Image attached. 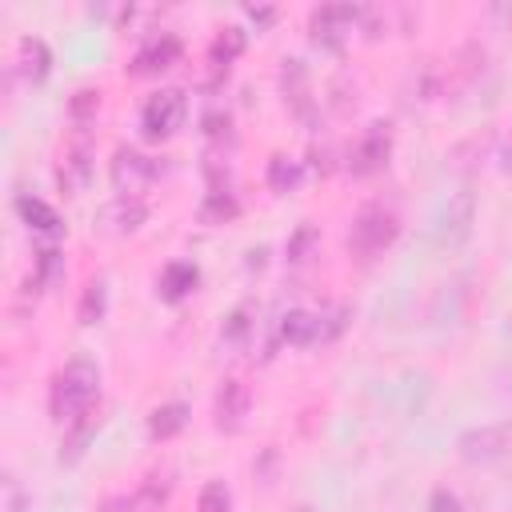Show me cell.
Here are the masks:
<instances>
[{
	"label": "cell",
	"instance_id": "6da1fadb",
	"mask_svg": "<svg viewBox=\"0 0 512 512\" xmlns=\"http://www.w3.org/2000/svg\"><path fill=\"white\" fill-rule=\"evenodd\" d=\"M96 396H100V368L84 356L68 360L52 380V416H56V424L72 428V424L88 420Z\"/></svg>",
	"mask_w": 512,
	"mask_h": 512
},
{
	"label": "cell",
	"instance_id": "7a4b0ae2",
	"mask_svg": "<svg viewBox=\"0 0 512 512\" xmlns=\"http://www.w3.org/2000/svg\"><path fill=\"white\" fill-rule=\"evenodd\" d=\"M92 156H96V136L88 124H76L64 140V152H60V164H56V180L64 192H80L92 176Z\"/></svg>",
	"mask_w": 512,
	"mask_h": 512
},
{
	"label": "cell",
	"instance_id": "3957f363",
	"mask_svg": "<svg viewBox=\"0 0 512 512\" xmlns=\"http://www.w3.org/2000/svg\"><path fill=\"white\" fill-rule=\"evenodd\" d=\"M396 232H400L396 212L384 208V204H368V208H360V216L352 220L348 244H352L360 256H376V252H384V248L396 240Z\"/></svg>",
	"mask_w": 512,
	"mask_h": 512
},
{
	"label": "cell",
	"instance_id": "277c9868",
	"mask_svg": "<svg viewBox=\"0 0 512 512\" xmlns=\"http://www.w3.org/2000/svg\"><path fill=\"white\" fill-rule=\"evenodd\" d=\"M188 116V100L180 88H160L144 100V112H140V128L148 140H168Z\"/></svg>",
	"mask_w": 512,
	"mask_h": 512
},
{
	"label": "cell",
	"instance_id": "5b68a950",
	"mask_svg": "<svg viewBox=\"0 0 512 512\" xmlns=\"http://www.w3.org/2000/svg\"><path fill=\"white\" fill-rule=\"evenodd\" d=\"M456 448H460V456L468 464H492V460H500V456L512 452V420L468 428V432H460Z\"/></svg>",
	"mask_w": 512,
	"mask_h": 512
},
{
	"label": "cell",
	"instance_id": "8992f818",
	"mask_svg": "<svg viewBox=\"0 0 512 512\" xmlns=\"http://www.w3.org/2000/svg\"><path fill=\"white\" fill-rule=\"evenodd\" d=\"M156 180V160L136 148H116L112 156V184L120 196H140Z\"/></svg>",
	"mask_w": 512,
	"mask_h": 512
},
{
	"label": "cell",
	"instance_id": "52a82bcc",
	"mask_svg": "<svg viewBox=\"0 0 512 512\" xmlns=\"http://www.w3.org/2000/svg\"><path fill=\"white\" fill-rule=\"evenodd\" d=\"M388 156H392V128H388L384 120H376V124L356 140V148H352V156H348V168H352L356 176H372V172H380V168L388 164Z\"/></svg>",
	"mask_w": 512,
	"mask_h": 512
},
{
	"label": "cell",
	"instance_id": "ba28073f",
	"mask_svg": "<svg viewBox=\"0 0 512 512\" xmlns=\"http://www.w3.org/2000/svg\"><path fill=\"white\" fill-rule=\"evenodd\" d=\"M360 8L352 4H324V8H312V40L324 44V48H340L344 36L352 32Z\"/></svg>",
	"mask_w": 512,
	"mask_h": 512
},
{
	"label": "cell",
	"instance_id": "9c48e42d",
	"mask_svg": "<svg viewBox=\"0 0 512 512\" xmlns=\"http://www.w3.org/2000/svg\"><path fill=\"white\" fill-rule=\"evenodd\" d=\"M248 404H252V392L244 380H224L216 388V400H212V416H216V428L220 432H236L248 416Z\"/></svg>",
	"mask_w": 512,
	"mask_h": 512
},
{
	"label": "cell",
	"instance_id": "30bf717a",
	"mask_svg": "<svg viewBox=\"0 0 512 512\" xmlns=\"http://www.w3.org/2000/svg\"><path fill=\"white\" fill-rule=\"evenodd\" d=\"M180 60V40L176 36H152L136 56H132V72H164V68H172Z\"/></svg>",
	"mask_w": 512,
	"mask_h": 512
},
{
	"label": "cell",
	"instance_id": "8fae6325",
	"mask_svg": "<svg viewBox=\"0 0 512 512\" xmlns=\"http://www.w3.org/2000/svg\"><path fill=\"white\" fill-rule=\"evenodd\" d=\"M280 336L296 348H308L316 340H324V324H320V312H304V308H292L280 316Z\"/></svg>",
	"mask_w": 512,
	"mask_h": 512
},
{
	"label": "cell",
	"instance_id": "7c38bea8",
	"mask_svg": "<svg viewBox=\"0 0 512 512\" xmlns=\"http://www.w3.org/2000/svg\"><path fill=\"white\" fill-rule=\"evenodd\" d=\"M472 216H476V200H472V192H456L452 200H448V208H444V216H440V236L444 240H464L468 232H472Z\"/></svg>",
	"mask_w": 512,
	"mask_h": 512
},
{
	"label": "cell",
	"instance_id": "4fadbf2b",
	"mask_svg": "<svg viewBox=\"0 0 512 512\" xmlns=\"http://www.w3.org/2000/svg\"><path fill=\"white\" fill-rule=\"evenodd\" d=\"M160 296L164 300H184L188 292H196V284H200V268L192 264V260H172V264H164V272H160Z\"/></svg>",
	"mask_w": 512,
	"mask_h": 512
},
{
	"label": "cell",
	"instance_id": "5bb4252c",
	"mask_svg": "<svg viewBox=\"0 0 512 512\" xmlns=\"http://www.w3.org/2000/svg\"><path fill=\"white\" fill-rule=\"evenodd\" d=\"M16 208H20V216L28 220L32 232H40V236H60V232H64V220H60V212H56L48 200H40V196H20Z\"/></svg>",
	"mask_w": 512,
	"mask_h": 512
},
{
	"label": "cell",
	"instance_id": "9a60e30c",
	"mask_svg": "<svg viewBox=\"0 0 512 512\" xmlns=\"http://www.w3.org/2000/svg\"><path fill=\"white\" fill-rule=\"evenodd\" d=\"M184 424H188V404L172 400V404L152 408V416H148V436H152V440H172L176 432H184Z\"/></svg>",
	"mask_w": 512,
	"mask_h": 512
},
{
	"label": "cell",
	"instance_id": "2e32d148",
	"mask_svg": "<svg viewBox=\"0 0 512 512\" xmlns=\"http://www.w3.org/2000/svg\"><path fill=\"white\" fill-rule=\"evenodd\" d=\"M16 60H20V72H24L28 80H36V84L48 76V64H52L48 44H44V40H36V36H24V40L16 44Z\"/></svg>",
	"mask_w": 512,
	"mask_h": 512
},
{
	"label": "cell",
	"instance_id": "e0dca14e",
	"mask_svg": "<svg viewBox=\"0 0 512 512\" xmlns=\"http://www.w3.org/2000/svg\"><path fill=\"white\" fill-rule=\"evenodd\" d=\"M104 216L112 220V228H116V232H136V228L144 224L148 208H144V200H140V196H116V200L108 204V212H104Z\"/></svg>",
	"mask_w": 512,
	"mask_h": 512
},
{
	"label": "cell",
	"instance_id": "ac0fdd59",
	"mask_svg": "<svg viewBox=\"0 0 512 512\" xmlns=\"http://www.w3.org/2000/svg\"><path fill=\"white\" fill-rule=\"evenodd\" d=\"M236 216H240V200L232 192H224V188H212L204 196V204H200V220L204 224H232Z\"/></svg>",
	"mask_w": 512,
	"mask_h": 512
},
{
	"label": "cell",
	"instance_id": "d6986e66",
	"mask_svg": "<svg viewBox=\"0 0 512 512\" xmlns=\"http://www.w3.org/2000/svg\"><path fill=\"white\" fill-rule=\"evenodd\" d=\"M240 52H244V28H220L216 40H212V48H208V56H212L216 68H228Z\"/></svg>",
	"mask_w": 512,
	"mask_h": 512
},
{
	"label": "cell",
	"instance_id": "ffe728a7",
	"mask_svg": "<svg viewBox=\"0 0 512 512\" xmlns=\"http://www.w3.org/2000/svg\"><path fill=\"white\" fill-rule=\"evenodd\" d=\"M300 184V164L288 156H272L268 160V188L272 192H292Z\"/></svg>",
	"mask_w": 512,
	"mask_h": 512
},
{
	"label": "cell",
	"instance_id": "44dd1931",
	"mask_svg": "<svg viewBox=\"0 0 512 512\" xmlns=\"http://www.w3.org/2000/svg\"><path fill=\"white\" fill-rule=\"evenodd\" d=\"M36 280H40V284H48V288L64 280V256H60V248H52V244H48V248H40V252H36Z\"/></svg>",
	"mask_w": 512,
	"mask_h": 512
},
{
	"label": "cell",
	"instance_id": "7402d4cb",
	"mask_svg": "<svg viewBox=\"0 0 512 512\" xmlns=\"http://www.w3.org/2000/svg\"><path fill=\"white\" fill-rule=\"evenodd\" d=\"M196 508H200V512H232V492H228V484H224V480H208V484L200 488Z\"/></svg>",
	"mask_w": 512,
	"mask_h": 512
},
{
	"label": "cell",
	"instance_id": "603a6c76",
	"mask_svg": "<svg viewBox=\"0 0 512 512\" xmlns=\"http://www.w3.org/2000/svg\"><path fill=\"white\" fill-rule=\"evenodd\" d=\"M316 240H320V232H316L312 224H300V228L288 236V260H292V264H304V260L312 256Z\"/></svg>",
	"mask_w": 512,
	"mask_h": 512
},
{
	"label": "cell",
	"instance_id": "cb8c5ba5",
	"mask_svg": "<svg viewBox=\"0 0 512 512\" xmlns=\"http://www.w3.org/2000/svg\"><path fill=\"white\" fill-rule=\"evenodd\" d=\"M76 316H80V324H96V320L104 316V284H100V280H92V284L84 288Z\"/></svg>",
	"mask_w": 512,
	"mask_h": 512
},
{
	"label": "cell",
	"instance_id": "d4e9b609",
	"mask_svg": "<svg viewBox=\"0 0 512 512\" xmlns=\"http://www.w3.org/2000/svg\"><path fill=\"white\" fill-rule=\"evenodd\" d=\"M280 80H284V92L292 96V104H296V108H304V96H308V80H304V68H300V60H288Z\"/></svg>",
	"mask_w": 512,
	"mask_h": 512
},
{
	"label": "cell",
	"instance_id": "484cf974",
	"mask_svg": "<svg viewBox=\"0 0 512 512\" xmlns=\"http://www.w3.org/2000/svg\"><path fill=\"white\" fill-rule=\"evenodd\" d=\"M100 108V92H92V88H80L76 96H72V104H68V112H72V120L76 124H88V116Z\"/></svg>",
	"mask_w": 512,
	"mask_h": 512
},
{
	"label": "cell",
	"instance_id": "4316f807",
	"mask_svg": "<svg viewBox=\"0 0 512 512\" xmlns=\"http://www.w3.org/2000/svg\"><path fill=\"white\" fill-rule=\"evenodd\" d=\"M244 332H248V308H236V312L224 320V336H228V340H240Z\"/></svg>",
	"mask_w": 512,
	"mask_h": 512
},
{
	"label": "cell",
	"instance_id": "83f0119b",
	"mask_svg": "<svg viewBox=\"0 0 512 512\" xmlns=\"http://www.w3.org/2000/svg\"><path fill=\"white\" fill-rule=\"evenodd\" d=\"M432 512H460V500H456L452 492L436 488V492H432Z\"/></svg>",
	"mask_w": 512,
	"mask_h": 512
},
{
	"label": "cell",
	"instance_id": "f1b7e54d",
	"mask_svg": "<svg viewBox=\"0 0 512 512\" xmlns=\"http://www.w3.org/2000/svg\"><path fill=\"white\" fill-rule=\"evenodd\" d=\"M228 124H232V120H228V112H224V116H220V112L204 116V132H208V136H228Z\"/></svg>",
	"mask_w": 512,
	"mask_h": 512
},
{
	"label": "cell",
	"instance_id": "f546056e",
	"mask_svg": "<svg viewBox=\"0 0 512 512\" xmlns=\"http://www.w3.org/2000/svg\"><path fill=\"white\" fill-rule=\"evenodd\" d=\"M120 508H132V500L120 496V500H108V504H104V512H120Z\"/></svg>",
	"mask_w": 512,
	"mask_h": 512
},
{
	"label": "cell",
	"instance_id": "4dcf8cb0",
	"mask_svg": "<svg viewBox=\"0 0 512 512\" xmlns=\"http://www.w3.org/2000/svg\"><path fill=\"white\" fill-rule=\"evenodd\" d=\"M296 512H308V508H296Z\"/></svg>",
	"mask_w": 512,
	"mask_h": 512
}]
</instances>
